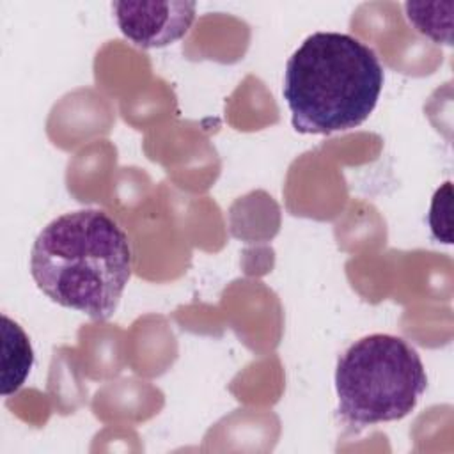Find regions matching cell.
<instances>
[{"label": "cell", "instance_id": "3", "mask_svg": "<svg viewBox=\"0 0 454 454\" xmlns=\"http://www.w3.org/2000/svg\"><path fill=\"white\" fill-rule=\"evenodd\" d=\"M420 355L403 337L371 333L355 340L337 360V413L355 427L401 420L426 392Z\"/></svg>", "mask_w": 454, "mask_h": 454}, {"label": "cell", "instance_id": "7", "mask_svg": "<svg viewBox=\"0 0 454 454\" xmlns=\"http://www.w3.org/2000/svg\"><path fill=\"white\" fill-rule=\"evenodd\" d=\"M449 213H450V183L447 181L442 188L436 190L431 202V209H429L431 232L438 241H443V243H450V229L445 227V223L442 222L443 216L450 220Z\"/></svg>", "mask_w": 454, "mask_h": 454}, {"label": "cell", "instance_id": "6", "mask_svg": "<svg viewBox=\"0 0 454 454\" xmlns=\"http://www.w3.org/2000/svg\"><path fill=\"white\" fill-rule=\"evenodd\" d=\"M452 7L454 2H406L404 12L410 25L434 43L452 44Z\"/></svg>", "mask_w": 454, "mask_h": 454}, {"label": "cell", "instance_id": "4", "mask_svg": "<svg viewBox=\"0 0 454 454\" xmlns=\"http://www.w3.org/2000/svg\"><path fill=\"white\" fill-rule=\"evenodd\" d=\"M195 2L186 0H121L112 4L122 35L144 50L163 48L183 39L195 20Z\"/></svg>", "mask_w": 454, "mask_h": 454}, {"label": "cell", "instance_id": "2", "mask_svg": "<svg viewBox=\"0 0 454 454\" xmlns=\"http://www.w3.org/2000/svg\"><path fill=\"white\" fill-rule=\"evenodd\" d=\"M385 71L376 51L340 32H314L287 59L282 94L301 135L360 126L374 110Z\"/></svg>", "mask_w": 454, "mask_h": 454}, {"label": "cell", "instance_id": "1", "mask_svg": "<svg viewBox=\"0 0 454 454\" xmlns=\"http://www.w3.org/2000/svg\"><path fill=\"white\" fill-rule=\"evenodd\" d=\"M131 247L122 227L101 209L53 218L30 250V275L55 303L106 321L131 277Z\"/></svg>", "mask_w": 454, "mask_h": 454}, {"label": "cell", "instance_id": "5", "mask_svg": "<svg viewBox=\"0 0 454 454\" xmlns=\"http://www.w3.org/2000/svg\"><path fill=\"white\" fill-rule=\"evenodd\" d=\"M4 335V372H2V395L16 392L27 380L34 364V351L27 333L18 323L2 316Z\"/></svg>", "mask_w": 454, "mask_h": 454}]
</instances>
